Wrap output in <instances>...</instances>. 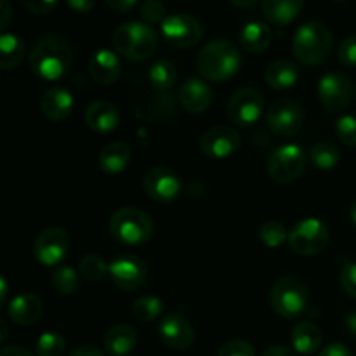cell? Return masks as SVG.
<instances>
[{"label": "cell", "instance_id": "1", "mask_svg": "<svg viewBox=\"0 0 356 356\" xmlns=\"http://www.w3.org/2000/svg\"><path fill=\"white\" fill-rule=\"evenodd\" d=\"M28 61L31 72L38 79L45 82H56L63 79L72 66V47L59 35H44L31 47Z\"/></svg>", "mask_w": 356, "mask_h": 356}, {"label": "cell", "instance_id": "2", "mask_svg": "<svg viewBox=\"0 0 356 356\" xmlns=\"http://www.w3.org/2000/svg\"><path fill=\"white\" fill-rule=\"evenodd\" d=\"M242 65V56L236 45L228 38H214L200 49L197 56V70L209 82H226L233 79Z\"/></svg>", "mask_w": 356, "mask_h": 356}, {"label": "cell", "instance_id": "3", "mask_svg": "<svg viewBox=\"0 0 356 356\" xmlns=\"http://www.w3.org/2000/svg\"><path fill=\"white\" fill-rule=\"evenodd\" d=\"M332 31L320 21H309L298 28L292 38V52L296 59L306 66H316L332 52Z\"/></svg>", "mask_w": 356, "mask_h": 356}, {"label": "cell", "instance_id": "4", "mask_svg": "<svg viewBox=\"0 0 356 356\" xmlns=\"http://www.w3.org/2000/svg\"><path fill=\"white\" fill-rule=\"evenodd\" d=\"M111 42H113L115 51L131 61H145L152 58L159 45L155 30L149 24L138 23V21L120 24L113 31Z\"/></svg>", "mask_w": 356, "mask_h": 356}, {"label": "cell", "instance_id": "5", "mask_svg": "<svg viewBox=\"0 0 356 356\" xmlns=\"http://www.w3.org/2000/svg\"><path fill=\"white\" fill-rule=\"evenodd\" d=\"M153 219L136 207H122L110 218V233L122 245H143L153 236Z\"/></svg>", "mask_w": 356, "mask_h": 356}, {"label": "cell", "instance_id": "6", "mask_svg": "<svg viewBox=\"0 0 356 356\" xmlns=\"http://www.w3.org/2000/svg\"><path fill=\"white\" fill-rule=\"evenodd\" d=\"M270 302L273 312L285 320L302 316L309 305V291L306 282L298 277H282L270 291Z\"/></svg>", "mask_w": 356, "mask_h": 356}, {"label": "cell", "instance_id": "7", "mask_svg": "<svg viewBox=\"0 0 356 356\" xmlns=\"http://www.w3.org/2000/svg\"><path fill=\"white\" fill-rule=\"evenodd\" d=\"M329 229L316 218H305L289 232V245L299 256H316L329 245Z\"/></svg>", "mask_w": 356, "mask_h": 356}, {"label": "cell", "instance_id": "8", "mask_svg": "<svg viewBox=\"0 0 356 356\" xmlns=\"http://www.w3.org/2000/svg\"><path fill=\"white\" fill-rule=\"evenodd\" d=\"M268 174L273 181L289 184L298 181L306 170V153L299 145H282L271 152L266 163Z\"/></svg>", "mask_w": 356, "mask_h": 356}, {"label": "cell", "instance_id": "9", "mask_svg": "<svg viewBox=\"0 0 356 356\" xmlns=\"http://www.w3.org/2000/svg\"><path fill=\"white\" fill-rule=\"evenodd\" d=\"M264 104H266V101H264L263 92L259 89L242 87L229 97L226 113H228L229 120L238 127H249L263 117Z\"/></svg>", "mask_w": 356, "mask_h": 356}, {"label": "cell", "instance_id": "10", "mask_svg": "<svg viewBox=\"0 0 356 356\" xmlns=\"http://www.w3.org/2000/svg\"><path fill=\"white\" fill-rule=\"evenodd\" d=\"M316 90H318V99L322 106L330 113L343 111L353 101V82L350 76L341 72L325 73L318 80Z\"/></svg>", "mask_w": 356, "mask_h": 356}, {"label": "cell", "instance_id": "11", "mask_svg": "<svg viewBox=\"0 0 356 356\" xmlns=\"http://www.w3.org/2000/svg\"><path fill=\"white\" fill-rule=\"evenodd\" d=\"M266 124L282 138L298 136L305 127V111L292 99H278L266 110Z\"/></svg>", "mask_w": 356, "mask_h": 356}, {"label": "cell", "instance_id": "12", "mask_svg": "<svg viewBox=\"0 0 356 356\" xmlns=\"http://www.w3.org/2000/svg\"><path fill=\"white\" fill-rule=\"evenodd\" d=\"M162 35L172 47L190 49L202 40L204 28L200 21L190 14H170L162 23Z\"/></svg>", "mask_w": 356, "mask_h": 356}, {"label": "cell", "instance_id": "13", "mask_svg": "<svg viewBox=\"0 0 356 356\" xmlns=\"http://www.w3.org/2000/svg\"><path fill=\"white\" fill-rule=\"evenodd\" d=\"M72 247L70 235L63 228H45L38 233L33 243L35 259L44 266H58L66 259Z\"/></svg>", "mask_w": 356, "mask_h": 356}, {"label": "cell", "instance_id": "14", "mask_svg": "<svg viewBox=\"0 0 356 356\" xmlns=\"http://www.w3.org/2000/svg\"><path fill=\"white\" fill-rule=\"evenodd\" d=\"M108 275L120 291L136 292L145 287L148 280V268L139 257L124 254L111 261Z\"/></svg>", "mask_w": 356, "mask_h": 356}, {"label": "cell", "instance_id": "15", "mask_svg": "<svg viewBox=\"0 0 356 356\" xmlns=\"http://www.w3.org/2000/svg\"><path fill=\"white\" fill-rule=\"evenodd\" d=\"M146 195L156 204H170L179 197L181 179L172 169L165 165H156L146 172L143 179Z\"/></svg>", "mask_w": 356, "mask_h": 356}, {"label": "cell", "instance_id": "16", "mask_svg": "<svg viewBox=\"0 0 356 356\" xmlns=\"http://www.w3.org/2000/svg\"><path fill=\"white\" fill-rule=\"evenodd\" d=\"M240 148V136L235 129L216 125L200 136V149L209 159H228Z\"/></svg>", "mask_w": 356, "mask_h": 356}, {"label": "cell", "instance_id": "17", "mask_svg": "<svg viewBox=\"0 0 356 356\" xmlns=\"http://www.w3.org/2000/svg\"><path fill=\"white\" fill-rule=\"evenodd\" d=\"M160 341L165 344L169 350L184 351L193 344L195 329L191 323L179 313H170L162 318L159 325Z\"/></svg>", "mask_w": 356, "mask_h": 356}, {"label": "cell", "instance_id": "18", "mask_svg": "<svg viewBox=\"0 0 356 356\" xmlns=\"http://www.w3.org/2000/svg\"><path fill=\"white\" fill-rule=\"evenodd\" d=\"M7 315L16 325L31 327L44 315V302L31 292H23L10 299L7 305Z\"/></svg>", "mask_w": 356, "mask_h": 356}, {"label": "cell", "instance_id": "19", "mask_svg": "<svg viewBox=\"0 0 356 356\" xmlns=\"http://www.w3.org/2000/svg\"><path fill=\"white\" fill-rule=\"evenodd\" d=\"M89 73L99 86H113L122 75L120 59L110 49H99L90 58Z\"/></svg>", "mask_w": 356, "mask_h": 356}, {"label": "cell", "instance_id": "20", "mask_svg": "<svg viewBox=\"0 0 356 356\" xmlns=\"http://www.w3.org/2000/svg\"><path fill=\"white\" fill-rule=\"evenodd\" d=\"M179 103L188 113H204L212 103L211 87L200 79H188L179 89Z\"/></svg>", "mask_w": 356, "mask_h": 356}, {"label": "cell", "instance_id": "21", "mask_svg": "<svg viewBox=\"0 0 356 356\" xmlns=\"http://www.w3.org/2000/svg\"><path fill=\"white\" fill-rule=\"evenodd\" d=\"M40 111L47 120L61 122L73 111V96L65 87L54 86L44 92L40 99Z\"/></svg>", "mask_w": 356, "mask_h": 356}, {"label": "cell", "instance_id": "22", "mask_svg": "<svg viewBox=\"0 0 356 356\" xmlns=\"http://www.w3.org/2000/svg\"><path fill=\"white\" fill-rule=\"evenodd\" d=\"M86 124L87 127L92 129L94 132H106L115 131L120 124V113L117 106L110 101H94L86 110Z\"/></svg>", "mask_w": 356, "mask_h": 356}, {"label": "cell", "instance_id": "23", "mask_svg": "<svg viewBox=\"0 0 356 356\" xmlns=\"http://www.w3.org/2000/svg\"><path fill=\"white\" fill-rule=\"evenodd\" d=\"M139 343L138 332L131 325L118 323L111 327L104 336V350L111 356H127L136 350Z\"/></svg>", "mask_w": 356, "mask_h": 356}, {"label": "cell", "instance_id": "24", "mask_svg": "<svg viewBox=\"0 0 356 356\" xmlns=\"http://www.w3.org/2000/svg\"><path fill=\"white\" fill-rule=\"evenodd\" d=\"M305 0H263V14L270 23L287 26L301 14Z\"/></svg>", "mask_w": 356, "mask_h": 356}, {"label": "cell", "instance_id": "25", "mask_svg": "<svg viewBox=\"0 0 356 356\" xmlns=\"http://www.w3.org/2000/svg\"><path fill=\"white\" fill-rule=\"evenodd\" d=\"M271 28L268 24L261 23V21H250L245 26L240 30L238 42L247 52L250 54H259V52L266 51L271 44Z\"/></svg>", "mask_w": 356, "mask_h": 356}, {"label": "cell", "instance_id": "26", "mask_svg": "<svg viewBox=\"0 0 356 356\" xmlns=\"http://www.w3.org/2000/svg\"><path fill=\"white\" fill-rule=\"evenodd\" d=\"M131 162V148L122 141L110 143L101 149L97 156V165L104 174H120L127 169Z\"/></svg>", "mask_w": 356, "mask_h": 356}, {"label": "cell", "instance_id": "27", "mask_svg": "<svg viewBox=\"0 0 356 356\" xmlns=\"http://www.w3.org/2000/svg\"><path fill=\"white\" fill-rule=\"evenodd\" d=\"M292 350L299 355H313L322 346V330L312 322H299L291 334Z\"/></svg>", "mask_w": 356, "mask_h": 356}, {"label": "cell", "instance_id": "28", "mask_svg": "<svg viewBox=\"0 0 356 356\" xmlns=\"http://www.w3.org/2000/svg\"><path fill=\"white\" fill-rule=\"evenodd\" d=\"M264 80H266L271 89H291L298 83L299 70L294 63L287 61V59H278V61L268 65L266 72H264Z\"/></svg>", "mask_w": 356, "mask_h": 356}, {"label": "cell", "instance_id": "29", "mask_svg": "<svg viewBox=\"0 0 356 356\" xmlns=\"http://www.w3.org/2000/svg\"><path fill=\"white\" fill-rule=\"evenodd\" d=\"M24 54H26L24 42L17 35L3 31L0 37V68L3 72L17 68L24 59Z\"/></svg>", "mask_w": 356, "mask_h": 356}, {"label": "cell", "instance_id": "30", "mask_svg": "<svg viewBox=\"0 0 356 356\" xmlns=\"http://www.w3.org/2000/svg\"><path fill=\"white\" fill-rule=\"evenodd\" d=\"M308 160L315 169L330 170L339 165L341 152L334 143L320 141L312 146V149L308 153Z\"/></svg>", "mask_w": 356, "mask_h": 356}, {"label": "cell", "instance_id": "31", "mask_svg": "<svg viewBox=\"0 0 356 356\" xmlns=\"http://www.w3.org/2000/svg\"><path fill=\"white\" fill-rule=\"evenodd\" d=\"M163 309H165V306H163V301L160 298H156V296H141L132 305V315L139 322L148 323L160 318L163 315Z\"/></svg>", "mask_w": 356, "mask_h": 356}, {"label": "cell", "instance_id": "32", "mask_svg": "<svg viewBox=\"0 0 356 356\" xmlns=\"http://www.w3.org/2000/svg\"><path fill=\"white\" fill-rule=\"evenodd\" d=\"M148 79L155 89L169 90L170 87H174L177 80L176 66L170 61H165V59L153 63V66L148 72Z\"/></svg>", "mask_w": 356, "mask_h": 356}, {"label": "cell", "instance_id": "33", "mask_svg": "<svg viewBox=\"0 0 356 356\" xmlns=\"http://www.w3.org/2000/svg\"><path fill=\"white\" fill-rule=\"evenodd\" d=\"M80 273L70 266H58L52 273L51 284L59 294L72 296L80 289Z\"/></svg>", "mask_w": 356, "mask_h": 356}, {"label": "cell", "instance_id": "34", "mask_svg": "<svg viewBox=\"0 0 356 356\" xmlns=\"http://www.w3.org/2000/svg\"><path fill=\"white\" fill-rule=\"evenodd\" d=\"M110 271V264H106V261L101 256L96 254H89V256L82 257L79 264V273L83 280L87 282H99Z\"/></svg>", "mask_w": 356, "mask_h": 356}, {"label": "cell", "instance_id": "35", "mask_svg": "<svg viewBox=\"0 0 356 356\" xmlns=\"http://www.w3.org/2000/svg\"><path fill=\"white\" fill-rule=\"evenodd\" d=\"M257 235H259L261 243L270 247V249H277V247L289 242V232L285 229V226L278 221L263 222Z\"/></svg>", "mask_w": 356, "mask_h": 356}, {"label": "cell", "instance_id": "36", "mask_svg": "<svg viewBox=\"0 0 356 356\" xmlns=\"http://www.w3.org/2000/svg\"><path fill=\"white\" fill-rule=\"evenodd\" d=\"M66 350V341L58 332H45L37 339V356H61Z\"/></svg>", "mask_w": 356, "mask_h": 356}, {"label": "cell", "instance_id": "37", "mask_svg": "<svg viewBox=\"0 0 356 356\" xmlns=\"http://www.w3.org/2000/svg\"><path fill=\"white\" fill-rule=\"evenodd\" d=\"M336 134L341 143L350 148H356V117L355 115H344L336 122Z\"/></svg>", "mask_w": 356, "mask_h": 356}, {"label": "cell", "instance_id": "38", "mask_svg": "<svg viewBox=\"0 0 356 356\" xmlns=\"http://www.w3.org/2000/svg\"><path fill=\"white\" fill-rule=\"evenodd\" d=\"M141 16L148 23L162 24L167 17L165 6H163L162 0H145L141 6Z\"/></svg>", "mask_w": 356, "mask_h": 356}, {"label": "cell", "instance_id": "39", "mask_svg": "<svg viewBox=\"0 0 356 356\" xmlns=\"http://www.w3.org/2000/svg\"><path fill=\"white\" fill-rule=\"evenodd\" d=\"M218 356H256V351H254L252 344L247 343V341L233 339L228 341V343L219 350Z\"/></svg>", "mask_w": 356, "mask_h": 356}, {"label": "cell", "instance_id": "40", "mask_svg": "<svg viewBox=\"0 0 356 356\" xmlns=\"http://www.w3.org/2000/svg\"><path fill=\"white\" fill-rule=\"evenodd\" d=\"M337 58L344 66L356 68V35L344 38L337 49Z\"/></svg>", "mask_w": 356, "mask_h": 356}, {"label": "cell", "instance_id": "41", "mask_svg": "<svg viewBox=\"0 0 356 356\" xmlns=\"http://www.w3.org/2000/svg\"><path fill=\"white\" fill-rule=\"evenodd\" d=\"M339 282L343 291L346 292L350 298L356 299V263L344 264L339 275Z\"/></svg>", "mask_w": 356, "mask_h": 356}, {"label": "cell", "instance_id": "42", "mask_svg": "<svg viewBox=\"0 0 356 356\" xmlns=\"http://www.w3.org/2000/svg\"><path fill=\"white\" fill-rule=\"evenodd\" d=\"M24 7L33 14H47L58 6L59 0H23Z\"/></svg>", "mask_w": 356, "mask_h": 356}, {"label": "cell", "instance_id": "43", "mask_svg": "<svg viewBox=\"0 0 356 356\" xmlns=\"http://www.w3.org/2000/svg\"><path fill=\"white\" fill-rule=\"evenodd\" d=\"M318 356H353V355H351L350 348L344 346L343 343H332L329 344V346L323 348Z\"/></svg>", "mask_w": 356, "mask_h": 356}, {"label": "cell", "instance_id": "44", "mask_svg": "<svg viewBox=\"0 0 356 356\" xmlns=\"http://www.w3.org/2000/svg\"><path fill=\"white\" fill-rule=\"evenodd\" d=\"M106 3L110 6V9H113L115 13H129L136 7L138 0H106Z\"/></svg>", "mask_w": 356, "mask_h": 356}, {"label": "cell", "instance_id": "45", "mask_svg": "<svg viewBox=\"0 0 356 356\" xmlns=\"http://www.w3.org/2000/svg\"><path fill=\"white\" fill-rule=\"evenodd\" d=\"M68 7L79 14H87L92 10L94 0H66Z\"/></svg>", "mask_w": 356, "mask_h": 356}, {"label": "cell", "instance_id": "46", "mask_svg": "<svg viewBox=\"0 0 356 356\" xmlns=\"http://www.w3.org/2000/svg\"><path fill=\"white\" fill-rule=\"evenodd\" d=\"M0 356H35L28 348L19 346V344H10V346L2 348Z\"/></svg>", "mask_w": 356, "mask_h": 356}, {"label": "cell", "instance_id": "47", "mask_svg": "<svg viewBox=\"0 0 356 356\" xmlns=\"http://www.w3.org/2000/svg\"><path fill=\"white\" fill-rule=\"evenodd\" d=\"M70 356H106L99 348L92 346V344H86V346H80L76 350H73Z\"/></svg>", "mask_w": 356, "mask_h": 356}, {"label": "cell", "instance_id": "48", "mask_svg": "<svg viewBox=\"0 0 356 356\" xmlns=\"http://www.w3.org/2000/svg\"><path fill=\"white\" fill-rule=\"evenodd\" d=\"M261 356H299V353H296L294 350L285 346H271L268 348Z\"/></svg>", "mask_w": 356, "mask_h": 356}, {"label": "cell", "instance_id": "49", "mask_svg": "<svg viewBox=\"0 0 356 356\" xmlns=\"http://www.w3.org/2000/svg\"><path fill=\"white\" fill-rule=\"evenodd\" d=\"M0 7H2V30L9 26L10 19H13V9H10L9 0H0Z\"/></svg>", "mask_w": 356, "mask_h": 356}, {"label": "cell", "instance_id": "50", "mask_svg": "<svg viewBox=\"0 0 356 356\" xmlns=\"http://www.w3.org/2000/svg\"><path fill=\"white\" fill-rule=\"evenodd\" d=\"M344 327H346V330L350 332V336L356 337V312L346 315V318H344Z\"/></svg>", "mask_w": 356, "mask_h": 356}, {"label": "cell", "instance_id": "51", "mask_svg": "<svg viewBox=\"0 0 356 356\" xmlns=\"http://www.w3.org/2000/svg\"><path fill=\"white\" fill-rule=\"evenodd\" d=\"M0 287H2V291H0V302H2V305L0 306H6L7 305V292H9V287H7V280L6 278H0Z\"/></svg>", "mask_w": 356, "mask_h": 356}, {"label": "cell", "instance_id": "52", "mask_svg": "<svg viewBox=\"0 0 356 356\" xmlns=\"http://www.w3.org/2000/svg\"><path fill=\"white\" fill-rule=\"evenodd\" d=\"M229 2L236 7H250V6H254L257 0H229Z\"/></svg>", "mask_w": 356, "mask_h": 356}, {"label": "cell", "instance_id": "53", "mask_svg": "<svg viewBox=\"0 0 356 356\" xmlns=\"http://www.w3.org/2000/svg\"><path fill=\"white\" fill-rule=\"evenodd\" d=\"M350 218H351V221H353V225L356 226V202H353L350 207Z\"/></svg>", "mask_w": 356, "mask_h": 356}, {"label": "cell", "instance_id": "54", "mask_svg": "<svg viewBox=\"0 0 356 356\" xmlns=\"http://www.w3.org/2000/svg\"><path fill=\"white\" fill-rule=\"evenodd\" d=\"M0 325H2V337H0V341L3 343V341H6V337H7V325H6V322H3V320L0 322Z\"/></svg>", "mask_w": 356, "mask_h": 356}, {"label": "cell", "instance_id": "55", "mask_svg": "<svg viewBox=\"0 0 356 356\" xmlns=\"http://www.w3.org/2000/svg\"><path fill=\"white\" fill-rule=\"evenodd\" d=\"M334 2H339V3H343V2H348V0H334Z\"/></svg>", "mask_w": 356, "mask_h": 356}, {"label": "cell", "instance_id": "56", "mask_svg": "<svg viewBox=\"0 0 356 356\" xmlns=\"http://www.w3.org/2000/svg\"><path fill=\"white\" fill-rule=\"evenodd\" d=\"M355 96H356V89H355Z\"/></svg>", "mask_w": 356, "mask_h": 356}]
</instances>
